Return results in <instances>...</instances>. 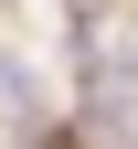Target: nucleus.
<instances>
[{
    "label": "nucleus",
    "instance_id": "nucleus-1",
    "mask_svg": "<svg viewBox=\"0 0 138 149\" xmlns=\"http://www.w3.org/2000/svg\"><path fill=\"white\" fill-rule=\"evenodd\" d=\"M0 107H11V117H43V74H32L11 43H0Z\"/></svg>",
    "mask_w": 138,
    "mask_h": 149
},
{
    "label": "nucleus",
    "instance_id": "nucleus-2",
    "mask_svg": "<svg viewBox=\"0 0 138 149\" xmlns=\"http://www.w3.org/2000/svg\"><path fill=\"white\" fill-rule=\"evenodd\" d=\"M117 64H128V74H138V22H128V32H117Z\"/></svg>",
    "mask_w": 138,
    "mask_h": 149
}]
</instances>
